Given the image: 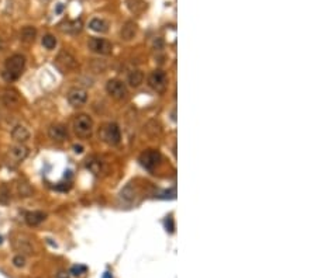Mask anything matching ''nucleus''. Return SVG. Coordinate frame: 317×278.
Wrapping results in <instances>:
<instances>
[{"instance_id":"16","label":"nucleus","mask_w":317,"mask_h":278,"mask_svg":"<svg viewBox=\"0 0 317 278\" xmlns=\"http://www.w3.org/2000/svg\"><path fill=\"white\" fill-rule=\"evenodd\" d=\"M137 34V26L134 24V23H126L124 24V27L122 28V31H120V35H122L123 39H126V41H129L131 38H134V35Z\"/></svg>"},{"instance_id":"19","label":"nucleus","mask_w":317,"mask_h":278,"mask_svg":"<svg viewBox=\"0 0 317 278\" xmlns=\"http://www.w3.org/2000/svg\"><path fill=\"white\" fill-rule=\"evenodd\" d=\"M144 82V73L141 70H133L129 74V83L131 87H138Z\"/></svg>"},{"instance_id":"12","label":"nucleus","mask_w":317,"mask_h":278,"mask_svg":"<svg viewBox=\"0 0 317 278\" xmlns=\"http://www.w3.org/2000/svg\"><path fill=\"white\" fill-rule=\"evenodd\" d=\"M11 137L16 142L19 143H24L30 139V131L24 127V125H16L14 130L11 131Z\"/></svg>"},{"instance_id":"2","label":"nucleus","mask_w":317,"mask_h":278,"mask_svg":"<svg viewBox=\"0 0 317 278\" xmlns=\"http://www.w3.org/2000/svg\"><path fill=\"white\" fill-rule=\"evenodd\" d=\"M75 134L81 138H88L92 135L93 131V120L88 114H79L74 120Z\"/></svg>"},{"instance_id":"22","label":"nucleus","mask_w":317,"mask_h":278,"mask_svg":"<svg viewBox=\"0 0 317 278\" xmlns=\"http://www.w3.org/2000/svg\"><path fill=\"white\" fill-rule=\"evenodd\" d=\"M41 42H43L44 48H47V49H49V51H51V49H54V48L56 46V44H58V42H56V38L54 37V35H51V34L44 35Z\"/></svg>"},{"instance_id":"11","label":"nucleus","mask_w":317,"mask_h":278,"mask_svg":"<svg viewBox=\"0 0 317 278\" xmlns=\"http://www.w3.org/2000/svg\"><path fill=\"white\" fill-rule=\"evenodd\" d=\"M48 137L55 142H64L68 138V130L62 124H54L48 128Z\"/></svg>"},{"instance_id":"3","label":"nucleus","mask_w":317,"mask_h":278,"mask_svg":"<svg viewBox=\"0 0 317 278\" xmlns=\"http://www.w3.org/2000/svg\"><path fill=\"white\" fill-rule=\"evenodd\" d=\"M55 66L62 72V73H69L76 69L78 66V61L71 52L68 51H61L55 59Z\"/></svg>"},{"instance_id":"20","label":"nucleus","mask_w":317,"mask_h":278,"mask_svg":"<svg viewBox=\"0 0 317 278\" xmlns=\"http://www.w3.org/2000/svg\"><path fill=\"white\" fill-rule=\"evenodd\" d=\"M82 30V21L81 20H74V21H68L66 23V28H64V31L71 33V34H76Z\"/></svg>"},{"instance_id":"18","label":"nucleus","mask_w":317,"mask_h":278,"mask_svg":"<svg viewBox=\"0 0 317 278\" xmlns=\"http://www.w3.org/2000/svg\"><path fill=\"white\" fill-rule=\"evenodd\" d=\"M161 131H162V127H161V124H159L158 121L151 120L145 125V132L148 135H151V137H157V135L161 134Z\"/></svg>"},{"instance_id":"27","label":"nucleus","mask_w":317,"mask_h":278,"mask_svg":"<svg viewBox=\"0 0 317 278\" xmlns=\"http://www.w3.org/2000/svg\"><path fill=\"white\" fill-rule=\"evenodd\" d=\"M165 225H167V231L174 232L175 226H174V219H172V218H168V219H167V222H165Z\"/></svg>"},{"instance_id":"13","label":"nucleus","mask_w":317,"mask_h":278,"mask_svg":"<svg viewBox=\"0 0 317 278\" xmlns=\"http://www.w3.org/2000/svg\"><path fill=\"white\" fill-rule=\"evenodd\" d=\"M3 103H4L7 107H16V105H19V93L16 92L14 89H7V90H4V93H3Z\"/></svg>"},{"instance_id":"30","label":"nucleus","mask_w":317,"mask_h":278,"mask_svg":"<svg viewBox=\"0 0 317 278\" xmlns=\"http://www.w3.org/2000/svg\"><path fill=\"white\" fill-rule=\"evenodd\" d=\"M102 278H113V277H112V274H110V273H104Z\"/></svg>"},{"instance_id":"8","label":"nucleus","mask_w":317,"mask_h":278,"mask_svg":"<svg viewBox=\"0 0 317 278\" xmlns=\"http://www.w3.org/2000/svg\"><path fill=\"white\" fill-rule=\"evenodd\" d=\"M103 139L109 143V145H117L122 139V131L119 128L117 124L110 122L103 128Z\"/></svg>"},{"instance_id":"14","label":"nucleus","mask_w":317,"mask_h":278,"mask_svg":"<svg viewBox=\"0 0 317 278\" xmlns=\"http://www.w3.org/2000/svg\"><path fill=\"white\" fill-rule=\"evenodd\" d=\"M45 218H47V215L43 211H33V212L26 213V222L30 226H37L41 222H44Z\"/></svg>"},{"instance_id":"17","label":"nucleus","mask_w":317,"mask_h":278,"mask_svg":"<svg viewBox=\"0 0 317 278\" xmlns=\"http://www.w3.org/2000/svg\"><path fill=\"white\" fill-rule=\"evenodd\" d=\"M36 35H37V30L34 27H30V26L23 28L21 34H20V37H21V39L24 42H33L36 39Z\"/></svg>"},{"instance_id":"10","label":"nucleus","mask_w":317,"mask_h":278,"mask_svg":"<svg viewBox=\"0 0 317 278\" xmlns=\"http://www.w3.org/2000/svg\"><path fill=\"white\" fill-rule=\"evenodd\" d=\"M68 102L72 107H82L88 102V93L85 89H81V87L71 89L68 93Z\"/></svg>"},{"instance_id":"7","label":"nucleus","mask_w":317,"mask_h":278,"mask_svg":"<svg viewBox=\"0 0 317 278\" xmlns=\"http://www.w3.org/2000/svg\"><path fill=\"white\" fill-rule=\"evenodd\" d=\"M168 83V77L167 73L161 69L154 70L152 73L148 76V84L151 89H154L155 92H164Z\"/></svg>"},{"instance_id":"31","label":"nucleus","mask_w":317,"mask_h":278,"mask_svg":"<svg viewBox=\"0 0 317 278\" xmlns=\"http://www.w3.org/2000/svg\"><path fill=\"white\" fill-rule=\"evenodd\" d=\"M3 48H4V42H3V39L0 38V51H3Z\"/></svg>"},{"instance_id":"24","label":"nucleus","mask_w":317,"mask_h":278,"mask_svg":"<svg viewBox=\"0 0 317 278\" xmlns=\"http://www.w3.org/2000/svg\"><path fill=\"white\" fill-rule=\"evenodd\" d=\"M86 271H88V267H86V266L78 264V266H74V267L71 269V274H74L75 277H81V276H84Z\"/></svg>"},{"instance_id":"21","label":"nucleus","mask_w":317,"mask_h":278,"mask_svg":"<svg viewBox=\"0 0 317 278\" xmlns=\"http://www.w3.org/2000/svg\"><path fill=\"white\" fill-rule=\"evenodd\" d=\"M88 169L94 173V174H99L100 173V170H102V162L100 160H97V159H91V160H88Z\"/></svg>"},{"instance_id":"23","label":"nucleus","mask_w":317,"mask_h":278,"mask_svg":"<svg viewBox=\"0 0 317 278\" xmlns=\"http://www.w3.org/2000/svg\"><path fill=\"white\" fill-rule=\"evenodd\" d=\"M17 190H19L20 197H28V195L33 193L31 187H30L27 183H20V184L17 185Z\"/></svg>"},{"instance_id":"9","label":"nucleus","mask_w":317,"mask_h":278,"mask_svg":"<svg viewBox=\"0 0 317 278\" xmlns=\"http://www.w3.org/2000/svg\"><path fill=\"white\" fill-rule=\"evenodd\" d=\"M28 156V149L27 146H24L23 143H17L14 146H11L9 149V153H7V159H9V163L11 165H19L21 163L24 159Z\"/></svg>"},{"instance_id":"4","label":"nucleus","mask_w":317,"mask_h":278,"mask_svg":"<svg viewBox=\"0 0 317 278\" xmlns=\"http://www.w3.org/2000/svg\"><path fill=\"white\" fill-rule=\"evenodd\" d=\"M106 92L114 100H124L129 96V89L124 82L119 79H110L106 84Z\"/></svg>"},{"instance_id":"32","label":"nucleus","mask_w":317,"mask_h":278,"mask_svg":"<svg viewBox=\"0 0 317 278\" xmlns=\"http://www.w3.org/2000/svg\"><path fill=\"white\" fill-rule=\"evenodd\" d=\"M0 243H1V238H0Z\"/></svg>"},{"instance_id":"29","label":"nucleus","mask_w":317,"mask_h":278,"mask_svg":"<svg viewBox=\"0 0 317 278\" xmlns=\"http://www.w3.org/2000/svg\"><path fill=\"white\" fill-rule=\"evenodd\" d=\"M56 278H69V274H68V273H65V271H61V273L56 276Z\"/></svg>"},{"instance_id":"25","label":"nucleus","mask_w":317,"mask_h":278,"mask_svg":"<svg viewBox=\"0 0 317 278\" xmlns=\"http://www.w3.org/2000/svg\"><path fill=\"white\" fill-rule=\"evenodd\" d=\"M13 264H14V267H17V269H23V267L26 266V257H24L23 254L14 256V257H13Z\"/></svg>"},{"instance_id":"26","label":"nucleus","mask_w":317,"mask_h":278,"mask_svg":"<svg viewBox=\"0 0 317 278\" xmlns=\"http://www.w3.org/2000/svg\"><path fill=\"white\" fill-rule=\"evenodd\" d=\"M0 200H1V203H3V204H6V203L10 200V191L7 190V187H6V185H3V187H1V195H0Z\"/></svg>"},{"instance_id":"5","label":"nucleus","mask_w":317,"mask_h":278,"mask_svg":"<svg viewBox=\"0 0 317 278\" xmlns=\"http://www.w3.org/2000/svg\"><path fill=\"white\" fill-rule=\"evenodd\" d=\"M88 48L94 52V54H99V55H109L112 52L113 45L112 42H109L107 39L104 38H97L93 37L88 41Z\"/></svg>"},{"instance_id":"15","label":"nucleus","mask_w":317,"mask_h":278,"mask_svg":"<svg viewBox=\"0 0 317 278\" xmlns=\"http://www.w3.org/2000/svg\"><path fill=\"white\" fill-rule=\"evenodd\" d=\"M89 28L94 31V33H107V30H109V24H107V21L103 19H97V17H94V19L91 20V23H89Z\"/></svg>"},{"instance_id":"6","label":"nucleus","mask_w":317,"mask_h":278,"mask_svg":"<svg viewBox=\"0 0 317 278\" xmlns=\"http://www.w3.org/2000/svg\"><path fill=\"white\" fill-rule=\"evenodd\" d=\"M159 162H161V153L155 149H148V150L141 153V166L145 167L147 170H154L159 165Z\"/></svg>"},{"instance_id":"1","label":"nucleus","mask_w":317,"mask_h":278,"mask_svg":"<svg viewBox=\"0 0 317 278\" xmlns=\"http://www.w3.org/2000/svg\"><path fill=\"white\" fill-rule=\"evenodd\" d=\"M24 66H26V58L20 54H14V55H11L6 59L4 69L1 72V77L6 82H14L21 76L23 70H24Z\"/></svg>"},{"instance_id":"28","label":"nucleus","mask_w":317,"mask_h":278,"mask_svg":"<svg viewBox=\"0 0 317 278\" xmlns=\"http://www.w3.org/2000/svg\"><path fill=\"white\" fill-rule=\"evenodd\" d=\"M74 149H75V153H82V152H84V148H82L81 145H75Z\"/></svg>"}]
</instances>
